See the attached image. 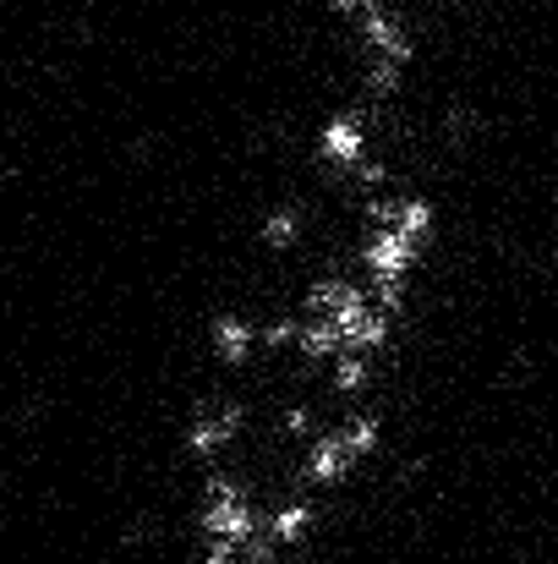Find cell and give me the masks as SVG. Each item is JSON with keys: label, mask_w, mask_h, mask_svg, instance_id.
Listing matches in <instances>:
<instances>
[]
</instances>
